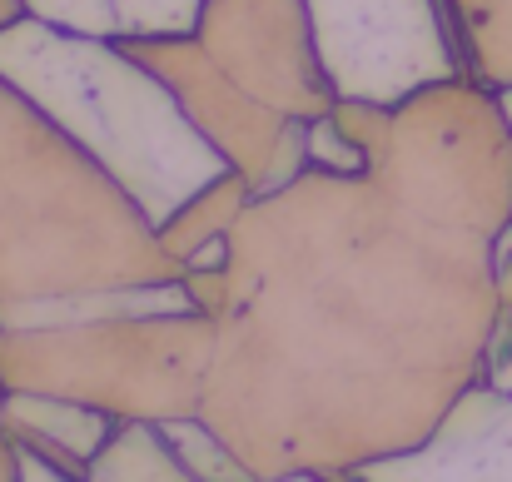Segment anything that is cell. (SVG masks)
Wrapping results in <instances>:
<instances>
[{
	"label": "cell",
	"instance_id": "obj_1",
	"mask_svg": "<svg viewBox=\"0 0 512 482\" xmlns=\"http://www.w3.org/2000/svg\"><path fill=\"white\" fill-rule=\"evenodd\" d=\"M0 80L35 100L140 214L165 229L179 204L229 174V155L194 125L174 85L125 40L15 15L0 30Z\"/></svg>",
	"mask_w": 512,
	"mask_h": 482
},
{
	"label": "cell",
	"instance_id": "obj_2",
	"mask_svg": "<svg viewBox=\"0 0 512 482\" xmlns=\"http://www.w3.org/2000/svg\"><path fill=\"white\" fill-rule=\"evenodd\" d=\"M339 100L403 105L438 80H468L453 0H304Z\"/></svg>",
	"mask_w": 512,
	"mask_h": 482
},
{
	"label": "cell",
	"instance_id": "obj_3",
	"mask_svg": "<svg viewBox=\"0 0 512 482\" xmlns=\"http://www.w3.org/2000/svg\"><path fill=\"white\" fill-rule=\"evenodd\" d=\"M358 478H512V393L488 378L468 383L418 448L368 463Z\"/></svg>",
	"mask_w": 512,
	"mask_h": 482
},
{
	"label": "cell",
	"instance_id": "obj_4",
	"mask_svg": "<svg viewBox=\"0 0 512 482\" xmlns=\"http://www.w3.org/2000/svg\"><path fill=\"white\" fill-rule=\"evenodd\" d=\"M498 100H503V110H508V120H512V90H503Z\"/></svg>",
	"mask_w": 512,
	"mask_h": 482
}]
</instances>
